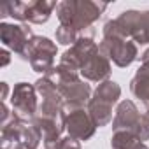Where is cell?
Instances as JSON below:
<instances>
[{"label":"cell","mask_w":149,"mask_h":149,"mask_svg":"<svg viewBox=\"0 0 149 149\" xmlns=\"http://www.w3.org/2000/svg\"><path fill=\"white\" fill-rule=\"evenodd\" d=\"M102 33L105 39H130L135 44H149V11H125L105 21Z\"/></svg>","instance_id":"obj_1"},{"label":"cell","mask_w":149,"mask_h":149,"mask_svg":"<svg viewBox=\"0 0 149 149\" xmlns=\"http://www.w3.org/2000/svg\"><path fill=\"white\" fill-rule=\"evenodd\" d=\"M56 53H58V47L51 39L42 37V35H33V39L26 44V47L19 58L28 61L33 72L46 76L54 67Z\"/></svg>","instance_id":"obj_2"},{"label":"cell","mask_w":149,"mask_h":149,"mask_svg":"<svg viewBox=\"0 0 149 149\" xmlns=\"http://www.w3.org/2000/svg\"><path fill=\"white\" fill-rule=\"evenodd\" d=\"M11 109L13 112L25 123H30L39 112L37 91L30 83H18L13 88L11 95Z\"/></svg>","instance_id":"obj_3"},{"label":"cell","mask_w":149,"mask_h":149,"mask_svg":"<svg viewBox=\"0 0 149 149\" xmlns=\"http://www.w3.org/2000/svg\"><path fill=\"white\" fill-rule=\"evenodd\" d=\"M98 49L105 58H109L119 68H126L135 60H139L137 44L130 39H102Z\"/></svg>","instance_id":"obj_4"},{"label":"cell","mask_w":149,"mask_h":149,"mask_svg":"<svg viewBox=\"0 0 149 149\" xmlns=\"http://www.w3.org/2000/svg\"><path fill=\"white\" fill-rule=\"evenodd\" d=\"M100 53L98 49V44L90 39V37H79L77 42L70 46L60 58V63L74 68V70H77L81 72V68H84L97 54Z\"/></svg>","instance_id":"obj_5"},{"label":"cell","mask_w":149,"mask_h":149,"mask_svg":"<svg viewBox=\"0 0 149 149\" xmlns=\"http://www.w3.org/2000/svg\"><path fill=\"white\" fill-rule=\"evenodd\" d=\"M33 39V32L28 23L14 25V23H0V40L6 46V49H11L18 56L25 51L26 44Z\"/></svg>","instance_id":"obj_6"},{"label":"cell","mask_w":149,"mask_h":149,"mask_svg":"<svg viewBox=\"0 0 149 149\" xmlns=\"http://www.w3.org/2000/svg\"><path fill=\"white\" fill-rule=\"evenodd\" d=\"M58 91L65 102L63 104L65 114L70 111H76V109H84V105H88V102L93 97V90L84 79H77L68 84H61V86H58Z\"/></svg>","instance_id":"obj_7"},{"label":"cell","mask_w":149,"mask_h":149,"mask_svg":"<svg viewBox=\"0 0 149 149\" xmlns=\"http://www.w3.org/2000/svg\"><path fill=\"white\" fill-rule=\"evenodd\" d=\"M74 18H72V25L79 35L83 32H86L88 28H91L95 25V21L102 16V13L107 9L105 2H91V0H74Z\"/></svg>","instance_id":"obj_8"},{"label":"cell","mask_w":149,"mask_h":149,"mask_svg":"<svg viewBox=\"0 0 149 149\" xmlns=\"http://www.w3.org/2000/svg\"><path fill=\"white\" fill-rule=\"evenodd\" d=\"M65 132L68 133V137L83 142V140H90L95 135L97 126L86 109H76V111L67 112Z\"/></svg>","instance_id":"obj_9"},{"label":"cell","mask_w":149,"mask_h":149,"mask_svg":"<svg viewBox=\"0 0 149 149\" xmlns=\"http://www.w3.org/2000/svg\"><path fill=\"white\" fill-rule=\"evenodd\" d=\"M139 119H140V112H139L137 105L132 100H123L116 107V114L112 119V130L114 132H121V130L133 132Z\"/></svg>","instance_id":"obj_10"},{"label":"cell","mask_w":149,"mask_h":149,"mask_svg":"<svg viewBox=\"0 0 149 149\" xmlns=\"http://www.w3.org/2000/svg\"><path fill=\"white\" fill-rule=\"evenodd\" d=\"M112 72V67H111V60L105 58L102 53H98L84 68H81V77L84 81H91V83H104L109 79Z\"/></svg>","instance_id":"obj_11"},{"label":"cell","mask_w":149,"mask_h":149,"mask_svg":"<svg viewBox=\"0 0 149 149\" xmlns=\"http://www.w3.org/2000/svg\"><path fill=\"white\" fill-rule=\"evenodd\" d=\"M56 2L47 0H32L25 2V23L32 25H44L49 21L53 11H56Z\"/></svg>","instance_id":"obj_12"},{"label":"cell","mask_w":149,"mask_h":149,"mask_svg":"<svg viewBox=\"0 0 149 149\" xmlns=\"http://www.w3.org/2000/svg\"><path fill=\"white\" fill-rule=\"evenodd\" d=\"M130 91L135 98L147 104L149 102V61L142 63L130 81Z\"/></svg>","instance_id":"obj_13"},{"label":"cell","mask_w":149,"mask_h":149,"mask_svg":"<svg viewBox=\"0 0 149 149\" xmlns=\"http://www.w3.org/2000/svg\"><path fill=\"white\" fill-rule=\"evenodd\" d=\"M25 121H21L16 114L2 126L0 130V142H2V147H9L16 142H21V135H23V128H25Z\"/></svg>","instance_id":"obj_14"},{"label":"cell","mask_w":149,"mask_h":149,"mask_svg":"<svg viewBox=\"0 0 149 149\" xmlns=\"http://www.w3.org/2000/svg\"><path fill=\"white\" fill-rule=\"evenodd\" d=\"M86 111L91 116V119H93V123H95L97 128L107 126L112 121V105H109L105 102H100V100L91 98L88 102V105H86Z\"/></svg>","instance_id":"obj_15"},{"label":"cell","mask_w":149,"mask_h":149,"mask_svg":"<svg viewBox=\"0 0 149 149\" xmlns=\"http://www.w3.org/2000/svg\"><path fill=\"white\" fill-rule=\"evenodd\" d=\"M119 97H121V86H119L116 81L107 79V81L100 83V84L93 90V97H91V98L100 100V102H105V104H109V105H114V104H118Z\"/></svg>","instance_id":"obj_16"},{"label":"cell","mask_w":149,"mask_h":149,"mask_svg":"<svg viewBox=\"0 0 149 149\" xmlns=\"http://www.w3.org/2000/svg\"><path fill=\"white\" fill-rule=\"evenodd\" d=\"M111 147L112 149H149L146 142H140L132 130L114 132L111 137Z\"/></svg>","instance_id":"obj_17"},{"label":"cell","mask_w":149,"mask_h":149,"mask_svg":"<svg viewBox=\"0 0 149 149\" xmlns=\"http://www.w3.org/2000/svg\"><path fill=\"white\" fill-rule=\"evenodd\" d=\"M33 86H35V91H37V95H40V97H42V100H47V98L60 97V91H58L56 84H54L51 79H47L46 76L39 77V79L33 83Z\"/></svg>","instance_id":"obj_18"},{"label":"cell","mask_w":149,"mask_h":149,"mask_svg":"<svg viewBox=\"0 0 149 149\" xmlns=\"http://www.w3.org/2000/svg\"><path fill=\"white\" fill-rule=\"evenodd\" d=\"M42 140V133L37 126H33L32 123H26L23 128V135H21V142L28 147V149H37L39 144Z\"/></svg>","instance_id":"obj_19"},{"label":"cell","mask_w":149,"mask_h":149,"mask_svg":"<svg viewBox=\"0 0 149 149\" xmlns=\"http://www.w3.org/2000/svg\"><path fill=\"white\" fill-rule=\"evenodd\" d=\"M54 35H56V42H60L61 46H74L79 39V32L74 26H67V25H60Z\"/></svg>","instance_id":"obj_20"},{"label":"cell","mask_w":149,"mask_h":149,"mask_svg":"<svg viewBox=\"0 0 149 149\" xmlns=\"http://www.w3.org/2000/svg\"><path fill=\"white\" fill-rule=\"evenodd\" d=\"M133 133L137 135V139H139L140 142L149 140V102L146 104V112L140 116V119H139V123H137Z\"/></svg>","instance_id":"obj_21"},{"label":"cell","mask_w":149,"mask_h":149,"mask_svg":"<svg viewBox=\"0 0 149 149\" xmlns=\"http://www.w3.org/2000/svg\"><path fill=\"white\" fill-rule=\"evenodd\" d=\"M60 149H81V142L72 137H61Z\"/></svg>","instance_id":"obj_22"},{"label":"cell","mask_w":149,"mask_h":149,"mask_svg":"<svg viewBox=\"0 0 149 149\" xmlns=\"http://www.w3.org/2000/svg\"><path fill=\"white\" fill-rule=\"evenodd\" d=\"M0 88H2V95H0V100L6 102V100H7V97H9L11 88H9V84H7V83H0Z\"/></svg>","instance_id":"obj_23"},{"label":"cell","mask_w":149,"mask_h":149,"mask_svg":"<svg viewBox=\"0 0 149 149\" xmlns=\"http://www.w3.org/2000/svg\"><path fill=\"white\" fill-rule=\"evenodd\" d=\"M0 56H2V67H7L11 63V53L7 49H2L0 51Z\"/></svg>","instance_id":"obj_24"},{"label":"cell","mask_w":149,"mask_h":149,"mask_svg":"<svg viewBox=\"0 0 149 149\" xmlns=\"http://www.w3.org/2000/svg\"><path fill=\"white\" fill-rule=\"evenodd\" d=\"M139 60H140L142 63H147V61H149V47H147V49H146L140 56H139Z\"/></svg>","instance_id":"obj_25"},{"label":"cell","mask_w":149,"mask_h":149,"mask_svg":"<svg viewBox=\"0 0 149 149\" xmlns=\"http://www.w3.org/2000/svg\"><path fill=\"white\" fill-rule=\"evenodd\" d=\"M6 149H28L23 142H16V144H13V146H9V147H6Z\"/></svg>","instance_id":"obj_26"},{"label":"cell","mask_w":149,"mask_h":149,"mask_svg":"<svg viewBox=\"0 0 149 149\" xmlns=\"http://www.w3.org/2000/svg\"><path fill=\"white\" fill-rule=\"evenodd\" d=\"M0 149H6V147H0Z\"/></svg>","instance_id":"obj_27"}]
</instances>
